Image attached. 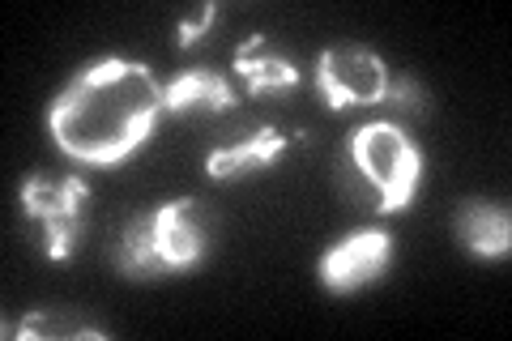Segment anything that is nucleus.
<instances>
[{
	"label": "nucleus",
	"mask_w": 512,
	"mask_h": 341,
	"mask_svg": "<svg viewBox=\"0 0 512 341\" xmlns=\"http://www.w3.org/2000/svg\"><path fill=\"white\" fill-rule=\"evenodd\" d=\"M43 120L64 158L116 167L154 137V124L163 120V81L141 60H94L64 81Z\"/></svg>",
	"instance_id": "1"
},
{
	"label": "nucleus",
	"mask_w": 512,
	"mask_h": 341,
	"mask_svg": "<svg viewBox=\"0 0 512 341\" xmlns=\"http://www.w3.org/2000/svg\"><path fill=\"white\" fill-rule=\"evenodd\" d=\"M205 239L210 231H205L197 197H175L128 222L116 265L124 278H167V273L192 269L201 261Z\"/></svg>",
	"instance_id": "2"
},
{
	"label": "nucleus",
	"mask_w": 512,
	"mask_h": 341,
	"mask_svg": "<svg viewBox=\"0 0 512 341\" xmlns=\"http://www.w3.org/2000/svg\"><path fill=\"white\" fill-rule=\"evenodd\" d=\"M350 158L367 184L376 188L380 214H402L410 209L423 180V154L393 120H372L350 133Z\"/></svg>",
	"instance_id": "3"
},
{
	"label": "nucleus",
	"mask_w": 512,
	"mask_h": 341,
	"mask_svg": "<svg viewBox=\"0 0 512 341\" xmlns=\"http://www.w3.org/2000/svg\"><path fill=\"white\" fill-rule=\"evenodd\" d=\"M90 201V184L82 175L30 171L22 180V209L43 222V252L52 261H69L82 239V209Z\"/></svg>",
	"instance_id": "4"
},
{
	"label": "nucleus",
	"mask_w": 512,
	"mask_h": 341,
	"mask_svg": "<svg viewBox=\"0 0 512 341\" xmlns=\"http://www.w3.org/2000/svg\"><path fill=\"white\" fill-rule=\"evenodd\" d=\"M316 90L329 111L376 107L389 94V64L372 47H329L316 56Z\"/></svg>",
	"instance_id": "5"
},
{
	"label": "nucleus",
	"mask_w": 512,
	"mask_h": 341,
	"mask_svg": "<svg viewBox=\"0 0 512 341\" xmlns=\"http://www.w3.org/2000/svg\"><path fill=\"white\" fill-rule=\"evenodd\" d=\"M389 265H393V235L380 231V226H367V231L342 235L320 256L316 278L325 290H333V295H355V290L380 282Z\"/></svg>",
	"instance_id": "6"
},
{
	"label": "nucleus",
	"mask_w": 512,
	"mask_h": 341,
	"mask_svg": "<svg viewBox=\"0 0 512 341\" xmlns=\"http://www.w3.org/2000/svg\"><path fill=\"white\" fill-rule=\"evenodd\" d=\"M453 231L461 239V248H470L474 256H483V261L508 256V248H512V214H508V205L487 201V197L461 201L457 218H453Z\"/></svg>",
	"instance_id": "7"
},
{
	"label": "nucleus",
	"mask_w": 512,
	"mask_h": 341,
	"mask_svg": "<svg viewBox=\"0 0 512 341\" xmlns=\"http://www.w3.org/2000/svg\"><path fill=\"white\" fill-rule=\"evenodd\" d=\"M235 107V86L222 73L205 69H184L163 86V111L167 116H197V111H231Z\"/></svg>",
	"instance_id": "8"
},
{
	"label": "nucleus",
	"mask_w": 512,
	"mask_h": 341,
	"mask_svg": "<svg viewBox=\"0 0 512 341\" xmlns=\"http://www.w3.org/2000/svg\"><path fill=\"white\" fill-rule=\"evenodd\" d=\"M286 137L282 128H256L252 137L235 141V145H222L205 158V171H210V180H244V175L269 167L282 150H286Z\"/></svg>",
	"instance_id": "9"
},
{
	"label": "nucleus",
	"mask_w": 512,
	"mask_h": 341,
	"mask_svg": "<svg viewBox=\"0 0 512 341\" xmlns=\"http://www.w3.org/2000/svg\"><path fill=\"white\" fill-rule=\"evenodd\" d=\"M235 73L248 81L252 94H265V90H291L299 86V69L295 60L278 56L274 47H269L265 35H252L248 43L235 47Z\"/></svg>",
	"instance_id": "10"
},
{
	"label": "nucleus",
	"mask_w": 512,
	"mask_h": 341,
	"mask_svg": "<svg viewBox=\"0 0 512 341\" xmlns=\"http://www.w3.org/2000/svg\"><path fill=\"white\" fill-rule=\"evenodd\" d=\"M18 337H107L99 324H86L82 316H73L69 307H35L22 324Z\"/></svg>",
	"instance_id": "11"
},
{
	"label": "nucleus",
	"mask_w": 512,
	"mask_h": 341,
	"mask_svg": "<svg viewBox=\"0 0 512 341\" xmlns=\"http://www.w3.org/2000/svg\"><path fill=\"white\" fill-rule=\"evenodd\" d=\"M384 99H393L402 111H414V116L427 111V90L414 77H389V94H384Z\"/></svg>",
	"instance_id": "12"
},
{
	"label": "nucleus",
	"mask_w": 512,
	"mask_h": 341,
	"mask_svg": "<svg viewBox=\"0 0 512 341\" xmlns=\"http://www.w3.org/2000/svg\"><path fill=\"white\" fill-rule=\"evenodd\" d=\"M214 18H218V5H201L197 18H184V22H180V47H192V43H197L205 30L214 26Z\"/></svg>",
	"instance_id": "13"
}]
</instances>
